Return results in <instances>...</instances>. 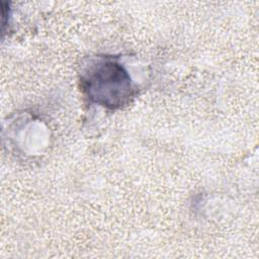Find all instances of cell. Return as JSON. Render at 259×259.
I'll use <instances>...</instances> for the list:
<instances>
[{
  "label": "cell",
  "instance_id": "obj_1",
  "mask_svg": "<svg viewBox=\"0 0 259 259\" xmlns=\"http://www.w3.org/2000/svg\"><path fill=\"white\" fill-rule=\"evenodd\" d=\"M82 86L87 96L95 103L106 107H118L133 95L131 78L116 61L101 58L85 70Z\"/></svg>",
  "mask_w": 259,
  "mask_h": 259
}]
</instances>
